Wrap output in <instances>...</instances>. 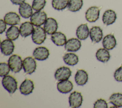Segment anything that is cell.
Masks as SVG:
<instances>
[{
    "instance_id": "cell-24",
    "label": "cell",
    "mask_w": 122,
    "mask_h": 108,
    "mask_svg": "<svg viewBox=\"0 0 122 108\" xmlns=\"http://www.w3.org/2000/svg\"><path fill=\"white\" fill-rule=\"evenodd\" d=\"M96 57L99 61L105 63L109 61L110 59V53L105 48H100L97 50L96 53Z\"/></svg>"
},
{
    "instance_id": "cell-14",
    "label": "cell",
    "mask_w": 122,
    "mask_h": 108,
    "mask_svg": "<svg viewBox=\"0 0 122 108\" xmlns=\"http://www.w3.org/2000/svg\"><path fill=\"white\" fill-rule=\"evenodd\" d=\"M89 35L92 42H99L103 37L102 30L99 26H93L90 29Z\"/></svg>"
},
{
    "instance_id": "cell-5",
    "label": "cell",
    "mask_w": 122,
    "mask_h": 108,
    "mask_svg": "<svg viewBox=\"0 0 122 108\" xmlns=\"http://www.w3.org/2000/svg\"><path fill=\"white\" fill-rule=\"evenodd\" d=\"M83 98L81 93L74 91L71 93L69 97L70 106L72 108H79L82 103Z\"/></svg>"
},
{
    "instance_id": "cell-29",
    "label": "cell",
    "mask_w": 122,
    "mask_h": 108,
    "mask_svg": "<svg viewBox=\"0 0 122 108\" xmlns=\"http://www.w3.org/2000/svg\"><path fill=\"white\" fill-rule=\"evenodd\" d=\"M70 0H52L51 4L52 7L57 10H62L68 5Z\"/></svg>"
},
{
    "instance_id": "cell-19",
    "label": "cell",
    "mask_w": 122,
    "mask_h": 108,
    "mask_svg": "<svg viewBox=\"0 0 122 108\" xmlns=\"http://www.w3.org/2000/svg\"><path fill=\"white\" fill-rule=\"evenodd\" d=\"M32 8L28 3L24 2L20 5L19 12L20 15L23 18L28 19L32 15Z\"/></svg>"
},
{
    "instance_id": "cell-13",
    "label": "cell",
    "mask_w": 122,
    "mask_h": 108,
    "mask_svg": "<svg viewBox=\"0 0 122 108\" xmlns=\"http://www.w3.org/2000/svg\"><path fill=\"white\" fill-rule=\"evenodd\" d=\"M34 88L33 82L30 79H25L20 86V91L21 94L28 95L31 93Z\"/></svg>"
},
{
    "instance_id": "cell-22",
    "label": "cell",
    "mask_w": 122,
    "mask_h": 108,
    "mask_svg": "<svg viewBox=\"0 0 122 108\" xmlns=\"http://www.w3.org/2000/svg\"><path fill=\"white\" fill-rule=\"evenodd\" d=\"M74 79L75 82L78 85L83 86L88 80V75L85 70L79 69L75 74Z\"/></svg>"
},
{
    "instance_id": "cell-35",
    "label": "cell",
    "mask_w": 122,
    "mask_h": 108,
    "mask_svg": "<svg viewBox=\"0 0 122 108\" xmlns=\"http://www.w3.org/2000/svg\"><path fill=\"white\" fill-rule=\"evenodd\" d=\"M11 2L15 5H20L25 2V0H10Z\"/></svg>"
},
{
    "instance_id": "cell-2",
    "label": "cell",
    "mask_w": 122,
    "mask_h": 108,
    "mask_svg": "<svg viewBox=\"0 0 122 108\" xmlns=\"http://www.w3.org/2000/svg\"><path fill=\"white\" fill-rule=\"evenodd\" d=\"M8 63L11 71L19 72L23 68V61L20 56L17 54L11 55L8 59Z\"/></svg>"
},
{
    "instance_id": "cell-18",
    "label": "cell",
    "mask_w": 122,
    "mask_h": 108,
    "mask_svg": "<svg viewBox=\"0 0 122 108\" xmlns=\"http://www.w3.org/2000/svg\"><path fill=\"white\" fill-rule=\"evenodd\" d=\"M102 43L103 48L107 50L112 49L117 44L116 39L112 34H109L105 36L103 39Z\"/></svg>"
},
{
    "instance_id": "cell-9",
    "label": "cell",
    "mask_w": 122,
    "mask_h": 108,
    "mask_svg": "<svg viewBox=\"0 0 122 108\" xmlns=\"http://www.w3.org/2000/svg\"><path fill=\"white\" fill-rule=\"evenodd\" d=\"M49 49L45 47H39L36 48L33 52V56L35 59L38 60H44L49 56Z\"/></svg>"
},
{
    "instance_id": "cell-4",
    "label": "cell",
    "mask_w": 122,
    "mask_h": 108,
    "mask_svg": "<svg viewBox=\"0 0 122 108\" xmlns=\"http://www.w3.org/2000/svg\"><path fill=\"white\" fill-rule=\"evenodd\" d=\"M47 14L43 11H36L32 14L30 18V21L35 26H41L45 22L47 17Z\"/></svg>"
},
{
    "instance_id": "cell-23",
    "label": "cell",
    "mask_w": 122,
    "mask_h": 108,
    "mask_svg": "<svg viewBox=\"0 0 122 108\" xmlns=\"http://www.w3.org/2000/svg\"><path fill=\"white\" fill-rule=\"evenodd\" d=\"M51 40L53 43L59 46L64 45L67 41L66 36L61 32H56L51 34Z\"/></svg>"
},
{
    "instance_id": "cell-10",
    "label": "cell",
    "mask_w": 122,
    "mask_h": 108,
    "mask_svg": "<svg viewBox=\"0 0 122 108\" xmlns=\"http://www.w3.org/2000/svg\"><path fill=\"white\" fill-rule=\"evenodd\" d=\"M14 44L12 40L6 39L1 41L0 44V50L3 54L5 56L11 55L14 49Z\"/></svg>"
},
{
    "instance_id": "cell-8",
    "label": "cell",
    "mask_w": 122,
    "mask_h": 108,
    "mask_svg": "<svg viewBox=\"0 0 122 108\" xmlns=\"http://www.w3.org/2000/svg\"><path fill=\"white\" fill-rule=\"evenodd\" d=\"M100 8L97 6H92L90 7L86 11V20L90 22H94L97 20L99 18Z\"/></svg>"
},
{
    "instance_id": "cell-34",
    "label": "cell",
    "mask_w": 122,
    "mask_h": 108,
    "mask_svg": "<svg viewBox=\"0 0 122 108\" xmlns=\"http://www.w3.org/2000/svg\"><path fill=\"white\" fill-rule=\"evenodd\" d=\"M6 23L5 21L2 19L0 20V33L2 34L4 32L7 28Z\"/></svg>"
},
{
    "instance_id": "cell-26",
    "label": "cell",
    "mask_w": 122,
    "mask_h": 108,
    "mask_svg": "<svg viewBox=\"0 0 122 108\" xmlns=\"http://www.w3.org/2000/svg\"><path fill=\"white\" fill-rule=\"evenodd\" d=\"M63 59L65 64L70 66L75 65L79 61L78 56L73 53H66L63 57Z\"/></svg>"
},
{
    "instance_id": "cell-20",
    "label": "cell",
    "mask_w": 122,
    "mask_h": 108,
    "mask_svg": "<svg viewBox=\"0 0 122 108\" xmlns=\"http://www.w3.org/2000/svg\"><path fill=\"white\" fill-rule=\"evenodd\" d=\"M33 26L31 22L26 21L22 23L20 27V35L25 38L32 34L34 29Z\"/></svg>"
},
{
    "instance_id": "cell-28",
    "label": "cell",
    "mask_w": 122,
    "mask_h": 108,
    "mask_svg": "<svg viewBox=\"0 0 122 108\" xmlns=\"http://www.w3.org/2000/svg\"><path fill=\"white\" fill-rule=\"evenodd\" d=\"M82 5V0H70L67 8L71 12H76L80 10Z\"/></svg>"
},
{
    "instance_id": "cell-31",
    "label": "cell",
    "mask_w": 122,
    "mask_h": 108,
    "mask_svg": "<svg viewBox=\"0 0 122 108\" xmlns=\"http://www.w3.org/2000/svg\"><path fill=\"white\" fill-rule=\"evenodd\" d=\"M10 69L8 64L6 62H1L0 63V76L4 77L7 75L10 71Z\"/></svg>"
},
{
    "instance_id": "cell-16",
    "label": "cell",
    "mask_w": 122,
    "mask_h": 108,
    "mask_svg": "<svg viewBox=\"0 0 122 108\" xmlns=\"http://www.w3.org/2000/svg\"><path fill=\"white\" fill-rule=\"evenodd\" d=\"M4 20L7 25L13 26L19 24L20 21V18L17 13L9 12L4 16Z\"/></svg>"
},
{
    "instance_id": "cell-27",
    "label": "cell",
    "mask_w": 122,
    "mask_h": 108,
    "mask_svg": "<svg viewBox=\"0 0 122 108\" xmlns=\"http://www.w3.org/2000/svg\"><path fill=\"white\" fill-rule=\"evenodd\" d=\"M109 102L117 108L122 107V94L115 93L112 94L109 98Z\"/></svg>"
},
{
    "instance_id": "cell-15",
    "label": "cell",
    "mask_w": 122,
    "mask_h": 108,
    "mask_svg": "<svg viewBox=\"0 0 122 108\" xmlns=\"http://www.w3.org/2000/svg\"><path fill=\"white\" fill-rule=\"evenodd\" d=\"M117 19L116 12L112 10H106L103 13L102 17L104 24L108 26L113 24Z\"/></svg>"
},
{
    "instance_id": "cell-17",
    "label": "cell",
    "mask_w": 122,
    "mask_h": 108,
    "mask_svg": "<svg viewBox=\"0 0 122 108\" xmlns=\"http://www.w3.org/2000/svg\"><path fill=\"white\" fill-rule=\"evenodd\" d=\"M73 88L72 83L68 79L60 81L57 85L58 90L63 94H67L71 91Z\"/></svg>"
},
{
    "instance_id": "cell-21",
    "label": "cell",
    "mask_w": 122,
    "mask_h": 108,
    "mask_svg": "<svg viewBox=\"0 0 122 108\" xmlns=\"http://www.w3.org/2000/svg\"><path fill=\"white\" fill-rule=\"evenodd\" d=\"M90 34V30L87 24H82L77 28L76 35L80 40L86 39Z\"/></svg>"
},
{
    "instance_id": "cell-33",
    "label": "cell",
    "mask_w": 122,
    "mask_h": 108,
    "mask_svg": "<svg viewBox=\"0 0 122 108\" xmlns=\"http://www.w3.org/2000/svg\"><path fill=\"white\" fill-rule=\"evenodd\" d=\"M114 78L118 82H122V64L114 73Z\"/></svg>"
},
{
    "instance_id": "cell-1",
    "label": "cell",
    "mask_w": 122,
    "mask_h": 108,
    "mask_svg": "<svg viewBox=\"0 0 122 108\" xmlns=\"http://www.w3.org/2000/svg\"><path fill=\"white\" fill-rule=\"evenodd\" d=\"M2 84L4 88L10 94L14 93L17 89V81L13 77L10 75H7L3 77Z\"/></svg>"
},
{
    "instance_id": "cell-25",
    "label": "cell",
    "mask_w": 122,
    "mask_h": 108,
    "mask_svg": "<svg viewBox=\"0 0 122 108\" xmlns=\"http://www.w3.org/2000/svg\"><path fill=\"white\" fill-rule=\"evenodd\" d=\"M20 34V29L15 25L11 26L6 31V35L7 39L11 40L17 39Z\"/></svg>"
},
{
    "instance_id": "cell-12",
    "label": "cell",
    "mask_w": 122,
    "mask_h": 108,
    "mask_svg": "<svg viewBox=\"0 0 122 108\" xmlns=\"http://www.w3.org/2000/svg\"><path fill=\"white\" fill-rule=\"evenodd\" d=\"M58 28V23L56 20L53 18H47L44 24L43 28L48 34L51 35L56 32Z\"/></svg>"
},
{
    "instance_id": "cell-11",
    "label": "cell",
    "mask_w": 122,
    "mask_h": 108,
    "mask_svg": "<svg viewBox=\"0 0 122 108\" xmlns=\"http://www.w3.org/2000/svg\"><path fill=\"white\" fill-rule=\"evenodd\" d=\"M81 46V42L79 39L71 38L67 40L64 45V48L67 51L76 52L80 49Z\"/></svg>"
},
{
    "instance_id": "cell-30",
    "label": "cell",
    "mask_w": 122,
    "mask_h": 108,
    "mask_svg": "<svg viewBox=\"0 0 122 108\" xmlns=\"http://www.w3.org/2000/svg\"><path fill=\"white\" fill-rule=\"evenodd\" d=\"M46 3V0H33L31 6L34 10L40 11L44 8Z\"/></svg>"
},
{
    "instance_id": "cell-7",
    "label": "cell",
    "mask_w": 122,
    "mask_h": 108,
    "mask_svg": "<svg viewBox=\"0 0 122 108\" xmlns=\"http://www.w3.org/2000/svg\"><path fill=\"white\" fill-rule=\"evenodd\" d=\"M71 74L70 68L67 67H60L56 70L54 74L55 79L58 81H62L68 79Z\"/></svg>"
},
{
    "instance_id": "cell-32",
    "label": "cell",
    "mask_w": 122,
    "mask_h": 108,
    "mask_svg": "<svg viewBox=\"0 0 122 108\" xmlns=\"http://www.w3.org/2000/svg\"><path fill=\"white\" fill-rule=\"evenodd\" d=\"M93 107L94 108H107L108 104L104 99L100 98L95 102Z\"/></svg>"
},
{
    "instance_id": "cell-3",
    "label": "cell",
    "mask_w": 122,
    "mask_h": 108,
    "mask_svg": "<svg viewBox=\"0 0 122 108\" xmlns=\"http://www.w3.org/2000/svg\"><path fill=\"white\" fill-rule=\"evenodd\" d=\"M46 33L43 28L41 26L36 27L31 34L33 42L38 45L42 44L46 39Z\"/></svg>"
},
{
    "instance_id": "cell-6",
    "label": "cell",
    "mask_w": 122,
    "mask_h": 108,
    "mask_svg": "<svg viewBox=\"0 0 122 108\" xmlns=\"http://www.w3.org/2000/svg\"><path fill=\"white\" fill-rule=\"evenodd\" d=\"M36 62L32 57H28L23 60V69L26 74H31L36 70Z\"/></svg>"
}]
</instances>
